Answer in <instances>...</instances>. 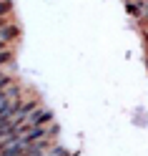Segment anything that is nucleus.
Masks as SVG:
<instances>
[{"instance_id": "f257e3e1", "label": "nucleus", "mask_w": 148, "mask_h": 156, "mask_svg": "<svg viewBox=\"0 0 148 156\" xmlns=\"http://www.w3.org/2000/svg\"><path fill=\"white\" fill-rule=\"evenodd\" d=\"M20 93H23V88H20L18 83H13V86H8V88H3V91H0V113H3V111H5L13 101H18V98H20Z\"/></svg>"}, {"instance_id": "f03ea898", "label": "nucleus", "mask_w": 148, "mask_h": 156, "mask_svg": "<svg viewBox=\"0 0 148 156\" xmlns=\"http://www.w3.org/2000/svg\"><path fill=\"white\" fill-rule=\"evenodd\" d=\"M25 121L30 123V126H48V123L53 121V113L48 111V108H40V106H38V108L30 111V116H28Z\"/></svg>"}, {"instance_id": "7ed1b4c3", "label": "nucleus", "mask_w": 148, "mask_h": 156, "mask_svg": "<svg viewBox=\"0 0 148 156\" xmlns=\"http://www.w3.org/2000/svg\"><path fill=\"white\" fill-rule=\"evenodd\" d=\"M13 13V0H0V18H8Z\"/></svg>"}, {"instance_id": "20e7f679", "label": "nucleus", "mask_w": 148, "mask_h": 156, "mask_svg": "<svg viewBox=\"0 0 148 156\" xmlns=\"http://www.w3.org/2000/svg\"><path fill=\"white\" fill-rule=\"evenodd\" d=\"M13 83H15V78H13L10 73H3V71H0V91L8 88V86H13Z\"/></svg>"}, {"instance_id": "39448f33", "label": "nucleus", "mask_w": 148, "mask_h": 156, "mask_svg": "<svg viewBox=\"0 0 148 156\" xmlns=\"http://www.w3.org/2000/svg\"><path fill=\"white\" fill-rule=\"evenodd\" d=\"M143 41H146V48H148V28H143Z\"/></svg>"}, {"instance_id": "423d86ee", "label": "nucleus", "mask_w": 148, "mask_h": 156, "mask_svg": "<svg viewBox=\"0 0 148 156\" xmlns=\"http://www.w3.org/2000/svg\"><path fill=\"white\" fill-rule=\"evenodd\" d=\"M146 63H148V58H146Z\"/></svg>"}, {"instance_id": "0eeeda50", "label": "nucleus", "mask_w": 148, "mask_h": 156, "mask_svg": "<svg viewBox=\"0 0 148 156\" xmlns=\"http://www.w3.org/2000/svg\"><path fill=\"white\" fill-rule=\"evenodd\" d=\"M0 71H3V68H0Z\"/></svg>"}]
</instances>
